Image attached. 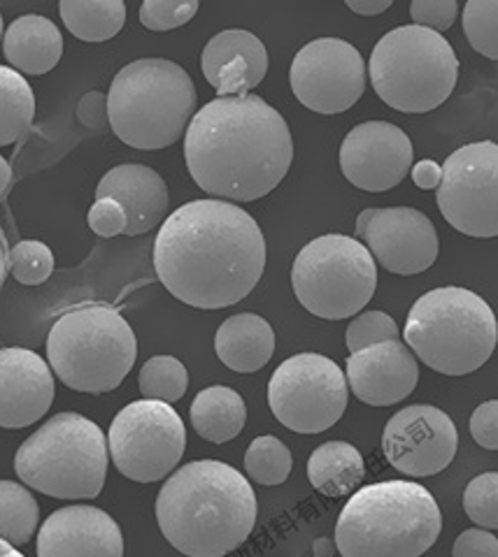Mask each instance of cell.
<instances>
[{
	"label": "cell",
	"mask_w": 498,
	"mask_h": 557,
	"mask_svg": "<svg viewBox=\"0 0 498 557\" xmlns=\"http://www.w3.org/2000/svg\"><path fill=\"white\" fill-rule=\"evenodd\" d=\"M154 270L168 293L196 309L245 300L266 270V239L243 207L192 200L175 209L154 242Z\"/></svg>",
	"instance_id": "6da1fadb"
},
{
	"label": "cell",
	"mask_w": 498,
	"mask_h": 557,
	"mask_svg": "<svg viewBox=\"0 0 498 557\" xmlns=\"http://www.w3.org/2000/svg\"><path fill=\"white\" fill-rule=\"evenodd\" d=\"M184 161L208 196L252 202L272 194L287 177L294 139L284 116L264 98H215L184 133Z\"/></svg>",
	"instance_id": "7a4b0ae2"
},
{
	"label": "cell",
	"mask_w": 498,
	"mask_h": 557,
	"mask_svg": "<svg viewBox=\"0 0 498 557\" xmlns=\"http://www.w3.org/2000/svg\"><path fill=\"white\" fill-rule=\"evenodd\" d=\"M157 520L168 544L186 557H224L252 534L256 495L235 467L196 460L163 483Z\"/></svg>",
	"instance_id": "3957f363"
},
{
	"label": "cell",
	"mask_w": 498,
	"mask_h": 557,
	"mask_svg": "<svg viewBox=\"0 0 498 557\" xmlns=\"http://www.w3.org/2000/svg\"><path fill=\"white\" fill-rule=\"evenodd\" d=\"M440 530V507L422 483H371L340 511L336 546L342 557H422Z\"/></svg>",
	"instance_id": "277c9868"
},
{
	"label": "cell",
	"mask_w": 498,
	"mask_h": 557,
	"mask_svg": "<svg viewBox=\"0 0 498 557\" xmlns=\"http://www.w3.org/2000/svg\"><path fill=\"white\" fill-rule=\"evenodd\" d=\"M194 114L196 86L173 61H133L119 70L110 84V126L131 149L159 151L175 145Z\"/></svg>",
	"instance_id": "5b68a950"
},
{
	"label": "cell",
	"mask_w": 498,
	"mask_h": 557,
	"mask_svg": "<svg viewBox=\"0 0 498 557\" xmlns=\"http://www.w3.org/2000/svg\"><path fill=\"white\" fill-rule=\"evenodd\" d=\"M403 337L426 368L445 376H466L491 358L498 344V321L477 293L442 286L424 293L412 305Z\"/></svg>",
	"instance_id": "8992f818"
},
{
	"label": "cell",
	"mask_w": 498,
	"mask_h": 557,
	"mask_svg": "<svg viewBox=\"0 0 498 557\" xmlns=\"http://www.w3.org/2000/svg\"><path fill=\"white\" fill-rule=\"evenodd\" d=\"M133 327L110 305H82L51 325L47 360L51 372L77 393H110L133 370Z\"/></svg>",
	"instance_id": "52a82bcc"
},
{
	"label": "cell",
	"mask_w": 498,
	"mask_h": 557,
	"mask_svg": "<svg viewBox=\"0 0 498 557\" xmlns=\"http://www.w3.org/2000/svg\"><path fill=\"white\" fill-rule=\"evenodd\" d=\"M108 440L80 413H57L33 432L14 456V472L28 487L57 499H94L108 476Z\"/></svg>",
	"instance_id": "ba28073f"
},
{
	"label": "cell",
	"mask_w": 498,
	"mask_h": 557,
	"mask_svg": "<svg viewBox=\"0 0 498 557\" xmlns=\"http://www.w3.org/2000/svg\"><path fill=\"white\" fill-rule=\"evenodd\" d=\"M368 75L375 94L391 110L426 114L448 100L459 79L452 45L422 26H401L377 40Z\"/></svg>",
	"instance_id": "9c48e42d"
},
{
	"label": "cell",
	"mask_w": 498,
	"mask_h": 557,
	"mask_svg": "<svg viewBox=\"0 0 498 557\" xmlns=\"http://www.w3.org/2000/svg\"><path fill=\"white\" fill-rule=\"evenodd\" d=\"M299 302L326 321L356 317L375 295L377 265L362 242L321 235L307 242L291 268Z\"/></svg>",
	"instance_id": "30bf717a"
},
{
	"label": "cell",
	"mask_w": 498,
	"mask_h": 557,
	"mask_svg": "<svg viewBox=\"0 0 498 557\" xmlns=\"http://www.w3.org/2000/svg\"><path fill=\"white\" fill-rule=\"evenodd\" d=\"M348 397L345 372L319 354L291 356L268 381L272 416L299 434H319L333 428L348 409Z\"/></svg>",
	"instance_id": "8fae6325"
},
{
	"label": "cell",
	"mask_w": 498,
	"mask_h": 557,
	"mask_svg": "<svg viewBox=\"0 0 498 557\" xmlns=\"http://www.w3.org/2000/svg\"><path fill=\"white\" fill-rule=\"evenodd\" d=\"M108 448L114 467L126 479L154 483L180 465L186 448V428L170 405L141 399L114 416Z\"/></svg>",
	"instance_id": "7c38bea8"
},
{
	"label": "cell",
	"mask_w": 498,
	"mask_h": 557,
	"mask_svg": "<svg viewBox=\"0 0 498 557\" xmlns=\"http://www.w3.org/2000/svg\"><path fill=\"white\" fill-rule=\"evenodd\" d=\"M436 200L454 231L479 239L498 237V145L485 139L450 153Z\"/></svg>",
	"instance_id": "4fadbf2b"
},
{
	"label": "cell",
	"mask_w": 498,
	"mask_h": 557,
	"mask_svg": "<svg viewBox=\"0 0 498 557\" xmlns=\"http://www.w3.org/2000/svg\"><path fill=\"white\" fill-rule=\"evenodd\" d=\"M291 91L317 114H342L366 91V63L359 49L338 38L307 42L291 61Z\"/></svg>",
	"instance_id": "5bb4252c"
},
{
	"label": "cell",
	"mask_w": 498,
	"mask_h": 557,
	"mask_svg": "<svg viewBox=\"0 0 498 557\" xmlns=\"http://www.w3.org/2000/svg\"><path fill=\"white\" fill-rule=\"evenodd\" d=\"M356 237L375 263L401 276L426 272L440 251L436 225L412 207L364 209L356 219Z\"/></svg>",
	"instance_id": "9a60e30c"
},
{
	"label": "cell",
	"mask_w": 498,
	"mask_h": 557,
	"mask_svg": "<svg viewBox=\"0 0 498 557\" xmlns=\"http://www.w3.org/2000/svg\"><path fill=\"white\" fill-rule=\"evenodd\" d=\"M459 432L452 418L432 405H412L393 413L382 434V450L405 476H434L457 456Z\"/></svg>",
	"instance_id": "2e32d148"
},
{
	"label": "cell",
	"mask_w": 498,
	"mask_h": 557,
	"mask_svg": "<svg viewBox=\"0 0 498 557\" xmlns=\"http://www.w3.org/2000/svg\"><path fill=\"white\" fill-rule=\"evenodd\" d=\"M412 156L415 149L405 131L389 121H366L342 139L340 170L352 186L368 194H382L408 177Z\"/></svg>",
	"instance_id": "e0dca14e"
},
{
	"label": "cell",
	"mask_w": 498,
	"mask_h": 557,
	"mask_svg": "<svg viewBox=\"0 0 498 557\" xmlns=\"http://www.w3.org/2000/svg\"><path fill=\"white\" fill-rule=\"evenodd\" d=\"M38 557H124V536L110 513L77 504L42 522Z\"/></svg>",
	"instance_id": "ac0fdd59"
},
{
	"label": "cell",
	"mask_w": 498,
	"mask_h": 557,
	"mask_svg": "<svg viewBox=\"0 0 498 557\" xmlns=\"http://www.w3.org/2000/svg\"><path fill=\"white\" fill-rule=\"evenodd\" d=\"M54 403L49 364L28 348H0V428L22 430Z\"/></svg>",
	"instance_id": "d6986e66"
},
{
	"label": "cell",
	"mask_w": 498,
	"mask_h": 557,
	"mask_svg": "<svg viewBox=\"0 0 498 557\" xmlns=\"http://www.w3.org/2000/svg\"><path fill=\"white\" fill-rule=\"evenodd\" d=\"M350 391L371 407H391L412 395L420 381L415 354L399 339L375 344L348 358Z\"/></svg>",
	"instance_id": "ffe728a7"
},
{
	"label": "cell",
	"mask_w": 498,
	"mask_h": 557,
	"mask_svg": "<svg viewBox=\"0 0 498 557\" xmlns=\"http://www.w3.org/2000/svg\"><path fill=\"white\" fill-rule=\"evenodd\" d=\"M201 70L219 98L250 96L268 73V51L250 30H221L205 45Z\"/></svg>",
	"instance_id": "44dd1931"
},
{
	"label": "cell",
	"mask_w": 498,
	"mask_h": 557,
	"mask_svg": "<svg viewBox=\"0 0 498 557\" xmlns=\"http://www.w3.org/2000/svg\"><path fill=\"white\" fill-rule=\"evenodd\" d=\"M114 200L126 212L124 235H145L166 221L170 194L163 177L141 163L112 168L96 188V200Z\"/></svg>",
	"instance_id": "7402d4cb"
},
{
	"label": "cell",
	"mask_w": 498,
	"mask_h": 557,
	"mask_svg": "<svg viewBox=\"0 0 498 557\" xmlns=\"http://www.w3.org/2000/svg\"><path fill=\"white\" fill-rule=\"evenodd\" d=\"M3 51L12 70L22 75H45L63 57V35L42 14H24L3 35Z\"/></svg>",
	"instance_id": "603a6c76"
},
{
	"label": "cell",
	"mask_w": 498,
	"mask_h": 557,
	"mask_svg": "<svg viewBox=\"0 0 498 557\" xmlns=\"http://www.w3.org/2000/svg\"><path fill=\"white\" fill-rule=\"evenodd\" d=\"M215 351L233 372H259L275 354V333L270 323L256 313H235L219 325Z\"/></svg>",
	"instance_id": "cb8c5ba5"
},
{
	"label": "cell",
	"mask_w": 498,
	"mask_h": 557,
	"mask_svg": "<svg viewBox=\"0 0 498 557\" xmlns=\"http://www.w3.org/2000/svg\"><path fill=\"white\" fill-rule=\"evenodd\" d=\"M366 465L362 453L348 442H326L307 460V479L326 497H345L364 481Z\"/></svg>",
	"instance_id": "d4e9b609"
},
{
	"label": "cell",
	"mask_w": 498,
	"mask_h": 557,
	"mask_svg": "<svg viewBox=\"0 0 498 557\" xmlns=\"http://www.w3.org/2000/svg\"><path fill=\"white\" fill-rule=\"evenodd\" d=\"M247 421L245 399L229 386H210L192 403V425L198 437L212 444H227L243 432Z\"/></svg>",
	"instance_id": "484cf974"
},
{
	"label": "cell",
	"mask_w": 498,
	"mask_h": 557,
	"mask_svg": "<svg viewBox=\"0 0 498 557\" xmlns=\"http://www.w3.org/2000/svg\"><path fill=\"white\" fill-rule=\"evenodd\" d=\"M59 12L65 28L82 42H106L126 24L122 0H61Z\"/></svg>",
	"instance_id": "4316f807"
},
{
	"label": "cell",
	"mask_w": 498,
	"mask_h": 557,
	"mask_svg": "<svg viewBox=\"0 0 498 557\" xmlns=\"http://www.w3.org/2000/svg\"><path fill=\"white\" fill-rule=\"evenodd\" d=\"M36 116V96L16 70L0 65V147L24 137Z\"/></svg>",
	"instance_id": "83f0119b"
},
{
	"label": "cell",
	"mask_w": 498,
	"mask_h": 557,
	"mask_svg": "<svg viewBox=\"0 0 498 557\" xmlns=\"http://www.w3.org/2000/svg\"><path fill=\"white\" fill-rule=\"evenodd\" d=\"M40 507L22 483L0 481V539L12 546L28 544L36 534Z\"/></svg>",
	"instance_id": "f1b7e54d"
},
{
	"label": "cell",
	"mask_w": 498,
	"mask_h": 557,
	"mask_svg": "<svg viewBox=\"0 0 498 557\" xmlns=\"http://www.w3.org/2000/svg\"><path fill=\"white\" fill-rule=\"evenodd\" d=\"M137 386H141L145 399H157V403L173 405L184 397L189 386V374L178 358L154 356L143 364L141 376H137Z\"/></svg>",
	"instance_id": "f546056e"
},
{
	"label": "cell",
	"mask_w": 498,
	"mask_h": 557,
	"mask_svg": "<svg viewBox=\"0 0 498 557\" xmlns=\"http://www.w3.org/2000/svg\"><path fill=\"white\" fill-rule=\"evenodd\" d=\"M291 467H294L291 450L272 434L256 437L245 453V472L254 483L280 485L291 474Z\"/></svg>",
	"instance_id": "4dcf8cb0"
},
{
	"label": "cell",
	"mask_w": 498,
	"mask_h": 557,
	"mask_svg": "<svg viewBox=\"0 0 498 557\" xmlns=\"http://www.w3.org/2000/svg\"><path fill=\"white\" fill-rule=\"evenodd\" d=\"M463 33L477 54L498 61V0H469Z\"/></svg>",
	"instance_id": "1f68e13d"
},
{
	"label": "cell",
	"mask_w": 498,
	"mask_h": 557,
	"mask_svg": "<svg viewBox=\"0 0 498 557\" xmlns=\"http://www.w3.org/2000/svg\"><path fill=\"white\" fill-rule=\"evenodd\" d=\"M8 268L16 282L24 286L45 284L54 272V253L38 239H24L14 244L8 256Z\"/></svg>",
	"instance_id": "d6a6232c"
},
{
	"label": "cell",
	"mask_w": 498,
	"mask_h": 557,
	"mask_svg": "<svg viewBox=\"0 0 498 557\" xmlns=\"http://www.w3.org/2000/svg\"><path fill=\"white\" fill-rule=\"evenodd\" d=\"M463 511L483 530H498V472L475 476L463 491Z\"/></svg>",
	"instance_id": "836d02e7"
},
{
	"label": "cell",
	"mask_w": 498,
	"mask_h": 557,
	"mask_svg": "<svg viewBox=\"0 0 498 557\" xmlns=\"http://www.w3.org/2000/svg\"><path fill=\"white\" fill-rule=\"evenodd\" d=\"M399 339V325L385 311H364L350 323L345 333V344L350 354L364 351L368 346Z\"/></svg>",
	"instance_id": "e575fe53"
},
{
	"label": "cell",
	"mask_w": 498,
	"mask_h": 557,
	"mask_svg": "<svg viewBox=\"0 0 498 557\" xmlns=\"http://www.w3.org/2000/svg\"><path fill=\"white\" fill-rule=\"evenodd\" d=\"M198 8V0H145L141 5V24L157 33L173 30L192 22Z\"/></svg>",
	"instance_id": "d590c367"
},
{
	"label": "cell",
	"mask_w": 498,
	"mask_h": 557,
	"mask_svg": "<svg viewBox=\"0 0 498 557\" xmlns=\"http://www.w3.org/2000/svg\"><path fill=\"white\" fill-rule=\"evenodd\" d=\"M410 16L415 26L442 33L454 26L459 16V3L457 0H415L410 5Z\"/></svg>",
	"instance_id": "8d00e7d4"
},
{
	"label": "cell",
	"mask_w": 498,
	"mask_h": 557,
	"mask_svg": "<svg viewBox=\"0 0 498 557\" xmlns=\"http://www.w3.org/2000/svg\"><path fill=\"white\" fill-rule=\"evenodd\" d=\"M89 228L100 237L124 235L126 231V212L114 200H96L89 209Z\"/></svg>",
	"instance_id": "74e56055"
},
{
	"label": "cell",
	"mask_w": 498,
	"mask_h": 557,
	"mask_svg": "<svg viewBox=\"0 0 498 557\" xmlns=\"http://www.w3.org/2000/svg\"><path fill=\"white\" fill-rule=\"evenodd\" d=\"M471 437L487 450H498V399L479 405L471 416Z\"/></svg>",
	"instance_id": "f35d334b"
},
{
	"label": "cell",
	"mask_w": 498,
	"mask_h": 557,
	"mask_svg": "<svg viewBox=\"0 0 498 557\" xmlns=\"http://www.w3.org/2000/svg\"><path fill=\"white\" fill-rule=\"evenodd\" d=\"M452 557H498V539L487 530H466L454 542Z\"/></svg>",
	"instance_id": "ab89813d"
},
{
	"label": "cell",
	"mask_w": 498,
	"mask_h": 557,
	"mask_svg": "<svg viewBox=\"0 0 498 557\" xmlns=\"http://www.w3.org/2000/svg\"><path fill=\"white\" fill-rule=\"evenodd\" d=\"M77 119L87 128H94V131L106 128L110 124V119H108V96L100 94V91L84 94V98L77 104Z\"/></svg>",
	"instance_id": "60d3db41"
},
{
	"label": "cell",
	"mask_w": 498,
	"mask_h": 557,
	"mask_svg": "<svg viewBox=\"0 0 498 557\" xmlns=\"http://www.w3.org/2000/svg\"><path fill=\"white\" fill-rule=\"evenodd\" d=\"M410 174H412V182H415V186L422 190H438L442 182V168L436 161H428V159L412 165Z\"/></svg>",
	"instance_id": "b9f144b4"
},
{
	"label": "cell",
	"mask_w": 498,
	"mask_h": 557,
	"mask_svg": "<svg viewBox=\"0 0 498 557\" xmlns=\"http://www.w3.org/2000/svg\"><path fill=\"white\" fill-rule=\"evenodd\" d=\"M348 10H352V12H356V14H362V16H377V14H382V12H387L393 3L391 0H348Z\"/></svg>",
	"instance_id": "7bdbcfd3"
},
{
	"label": "cell",
	"mask_w": 498,
	"mask_h": 557,
	"mask_svg": "<svg viewBox=\"0 0 498 557\" xmlns=\"http://www.w3.org/2000/svg\"><path fill=\"white\" fill-rule=\"evenodd\" d=\"M10 180H12V168H10V163L3 159V156H0V196L5 194V188L10 186Z\"/></svg>",
	"instance_id": "ee69618b"
},
{
	"label": "cell",
	"mask_w": 498,
	"mask_h": 557,
	"mask_svg": "<svg viewBox=\"0 0 498 557\" xmlns=\"http://www.w3.org/2000/svg\"><path fill=\"white\" fill-rule=\"evenodd\" d=\"M5 274H8V253H5L3 237H0V286L5 282Z\"/></svg>",
	"instance_id": "f6af8a7d"
},
{
	"label": "cell",
	"mask_w": 498,
	"mask_h": 557,
	"mask_svg": "<svg viewBox=\"0 0 498 557\" xmlns=\"http://www.w3.org/2000/svg\"><path fill=\"white\" fill-rule=\"evenodd\" d=\"M0 557H24V555L16 550L12 544H8L5 539H0Z\"/></svg>",
	"instance_id": "bcb514c9"
},
{
	"label": "cell",
	"mask_w": 498,
	"mask_h": 557,
	"mask_svg": "<svg viewBox=\"0 0 498 557\" xmlns=\"http://www.w3.org/2000/svg\"><path fill=\"white\" fill-rule=\"evenodd\" d=\"M0 38H3V14H0Z\"/></svg>",
	"instance_id": "7dc6e473"
}]
</instances>
